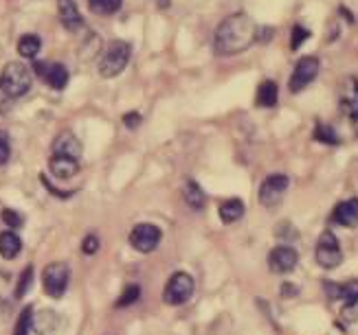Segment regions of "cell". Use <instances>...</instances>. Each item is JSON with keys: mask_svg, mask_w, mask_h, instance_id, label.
Returning a JSON list of instances; mask_svg holds the SVG:
<instances>
[{"mask_svg": "<svg viewBox=\"0 0 358 335\" xmlns=\"http://www.w3.org/2000/svg\"><path fill=\"white\" fill-rule=\"evenodd\" d=\"M141 298V287L139 285H128L123 289V294L117 298V307H130Z\"/></svg>", "mask_w": 358, "mask_h": 335, "instance_id": "83f0119b", "label": "cell"}, {"mask_svg": "<svg viewBox=\"0 0 358 335\" xmlns=\"http://www.w3.org/2000/svg\"><path fill=\"white\" fill-rule=\"evenodd\" d=\"M220 219H222V223H236L244 217V202L242 200H227L222 206H220Z\"/></svg>", "mask_w": 358, "mask_h": 335, "instance_id": "44dd1931", "label": "cell"}, {"mask_svg": "<svg viewBox=\"0 0 358 335\" xmlns=\"http://www.w3.org/2000/svg\"><path fill=\"white\" fill-rule=\"evenodd\" d=\"M323 287H325V294H327L329 298H332V300H339V296H341V283L325 281Z\"/></svg>", "mask_w": 358, "mask_h": 335, "instance_id": "836d02e7", "label": "cell"}, {"mask_svg": "<svg viewBox=\"0 0 358 335\" xmlns=\"http://www.w3.org/2000/svg\"><path fill=\"white\" fill-rule=\"evenodd\" d=\"M99 246H101V243H99L97 237H95V234H88L86 239L81 241V252H84V255H95V252L99 250Z\"/></svg>", "mask_w": 358, "mask_h": 335, "instance_id": "1f68e13d", "label": "cell"}, {"mask_svg": "<svg viewBox=\"0 0 358 335\" xmlns=\"http://www.w3.org/2000/svg\"><path fill=\"white\" fill-rule=\"evenodd\" d=\"M299 263V255L297 250L291 248V246H277L270 250L268 255V265H270V272L275 274H288L297 268Z\"/></svg>", "mask_w": 358, "mask_h": 335, "instance_id": "30bf717a", "label": "cell"}, {"mask_svg": "<svg viewBox=\"0 0 358 335\" xmlns=\"http://www.w3.org/2000/svg\"><path fill=\"white\" fill-rule=\"evenodd\" d=\"M194 289H196L194 276L187 272H176L170 276L168 285L163 289V300H165V304H172V307L185 304L191 296H194Z\"/></svg>", "mask_w": 358, "mask_h": 335, "instance_id": "277c9868", "label": "cell"}, {"mask_svg": "<svg viewBox=\"0 0 358 335\" xmlns=\"http://www.w3.org/2000/svg\"><path fill=\"white\" fill-rule=\"evenodd\" d=\"M58 16L64 24V29L68 31H79L84 26L81 13L75 5V0H58Z\"/></svg>", "mask_w": 358, "mask_h": 335, "instance_id": "5bb4252c", "label": "cell"}, {"mask_svg": "<svg viewBox=\"0 0 358 335\" xmlns=\"http://www.w3.org/2000/svg\"><path fill=\"white\" fill-rule=\"evenodd\" d=\"M49 166H51V173L58 180H71L79 171V160L64 158V156H53L49 160Z\"/></svg>", "mask_w": 358, "mask_h": 335, "instance_id": "2e32d148", "label": "cell"}, {"mask_svg": "<svg viewBox=\"0 0 358 335\" xmlns=\"http://www.w3.org/2000/svg\"><path fill=\"white\" fill-rule=\"evenodd\" d=\"M33 71L38 77H42L53 90H64L68 83V68L64 64H44V62H35Z\"/></svg>", "mask_w": 358, "mask_h": 335, "instance_id": "8fae6325", "label": "cell"}, {"mask_svg": "<svg viewBox=\"0 0 358 335\" xmlns=\"http://www.w3.org/2000/svg\"><path fill=\"white\" fill-rule=\"evenodd\" d=\"M354 130H356V134H358V117L354 119Z\"/></svg>", "mask_w": 358, "mask_h": 335, "instance_id": "e575fe53", "label": "cell"}, {"mask_svg": "<svg viewBox=\"0 0 358 335\" xmlns=\"http://www.w3.org/2000/svg\"><path fill=\"white\" fill-rule=\"evenodd\" d=\"M33 276H35L33 265H26V268L22 270V274H20V278H18V285H16V298H24V296H26V291H29V289H31V285H33Z\"/></svg>", "mask_w": 358, "mask_h": 335, "instance_id": "cb8c5ba5", "label": "cell"}, {"mask_svg": "<svg viewBox=\"0 0 358 335\" xmlns=\"http://www.w3.org/2000/svg\"><path fill=\"white\" fill-rule=\"evenodd\" d=\"M130 55H132V49H130L128 42H123V40L110 42L99 58V75L106 79L117 77L119 73L126 71V66L130 62Z\"/></svg>", "mask_w": 358, "mask_h": 335, "instance_id": "3957f363", "label": "cell"}, {"mask_svg": "<svg viewBox=\"0 0 358 335\" xmlns=\"http://www.w3.org/2000/svg\"><path fill=\"white\" fill-rule=\"evenodd\" d=\"M33 83V71L24 62H9L3 73H0V90H3L11 99L24 96L31 90Z\"/></svg>", "mask_w": 358, "mask_h": 335, "instance_id": "7a4b0ae2", "label": "cell"}, {"mask_svg": "<svg viewBox=\"0 0 358 335\" xmlns=\"http://www.w3.org/2000/svg\"><path fill=\"white\" fill-rule=\"evenodd\" d=\"M339 300H343L345 304L358 302V281L343 283L341 285V296H339Z\"/></svg>", "mask_w": 358, "mask_h": 335, "instance_id": "f1b7e54d", "label": "cell"}, {"mask_svg": "<svg viewBox=\"0 0 358 335\" xmlns=\"http://www.w3.org/2000/svg\"><path fill=\"white\" fill-rule=\"evenodd\" d=\"M161 239H163V232L158 226H154V223H136V226L130 230V237H128L130 246L141 255L154 252L161 243Z\"/></svg>", "mask_w": 358, "mask_h": 335, "instance_id": "52a82bcc", "label": "cell"}, {"mask_svg": "<svg viewBox=\"0 0 358 335\" xmlns=\"http://www.w3.org/2000/svg\"><path fill=\"white\" fill-rule=\"evenodd\" d=\"M68 281H71V268L62 261L47 265L42 272V285L51 298H62L66 294Z\"/></svg>", "mask_w": 358, "mask_h": 335, "instance_id": "5b68a950", "label": "cell"}, {"mask_svg": "<svg viewBox=\"0 0 358 335\" xmlns=\"http://www.w3.org/2000/svg\"><path fill=\"white\" fill-rule=\"evenodd\" d=\"M316 263H319L323 270H334L343 263L339 237L332 230H325L319 237V243H316Z\"/></svg>", "mask_w": 358, "mask_h": 335, "instance_id": "ba28073f", "label": "cell"}, {"mask_svg": "<svg viewBox=\"0 0 358 335\" xmlns=\"http://www.w3.org/2000/svg\"><path fill=\"white\" fill-rule=\"evenodd\" d=\"M288 184H291V180H288V175H284V173L268 175L264 182H261V187H259V195H257L259 204L266 206V208H275L282 202Z\"/></svg>", "mask_w": 358, "mask_h": 335, "instance_id": "9c48e42d", "label": "cell"}, {"mask_svg": "<svg viewBox=\"0 0 358 335\" xmlns=\"http://www.w3.org/2000/svg\"><path fill=\"white\" fill-rule=\"evenodd\" d=\"M161 7H168V0H161Z\"/></svg>", "mask_w": 358, "mask_h": 335, "instance_id": "d590c367", "label": "cell"}, {"mask_svg": "<svg viewBox=\"0 0 358 335\" xmlns=\"http://www.w3.org/2000/svg\"><path fill=\"white\" fill-rule=\"evenodd\" d=\"M319 71H321V62L319 58H314V55H306V58H301L295 66V71L291 75V81H288V88L291 92H301L306 90L310 83L319 77Z\"/></svg>", "mask_w": 358, "mask_h": 335, "instance_id": "8992f818", "label": "cell"}, {"mask_svg": "<svg viewBox=\"0 0 358 335\" xmlns=\"http://www.w3.org/2000/svg\"><path fill=\"white\" fill-rule=\"evenodd\" d=\"M53 156H64V158H81V143L73 132H62L55 136L53 141Z\"/></svg>", "mask_w": 358, "mask_h": 335, "instance_id": "7c38bea8", "label": "cell"}, {"mask_svg": "<svg viewBox=\"0 0 358 335\" xmlns=\"http://www.w3.org/2000/svg\"><path fill=\"white\" fill-rule=\"evenodd\" d=\"M141 121H143V119H141L139 112H128V114L123 117V123H126L128 130H136V128L141 125Z\"/></svg>", "mask_w": 358, "mask_h": 335, "instance_id": "d6a6232c", "label": "cell"}, {"mask_svg": "<svg viewBox=\"0 0 358 335\" xmlns=\"http://www.w3.org/2000/svg\"><path fill=\"white\" fill-rule=\"evenodd\" d=\"M20 250H22V241L16 232H11V230L0 232V257L11 261L20 255Z\"/></svg>", "mask_w": 358, "mask_h": 335, "instance_id": "ac0fdd59", "label": "cell"}, {"mask_svg": "<svg viewBox=\"0 0 358 335\" xmlns=\"http://www.w3.org/2000/svg\"><path fill=\"white\" fill-rule=\"evenodd\" d=\"M0 217H3V221L7 223L9 228H13V230H16V228H20L22 223H24L22 215H20L18 211H13V208H5V211H3V215H0Z\"/></svg>", "mask_w": 358, "mask_h": 335, "instance_id": "f546056e", "label": "cell"}, {"mask_svg": "<svg viewBox=\"0 0 358 335\" xmlns=\"http://www.w3.org/2000/svg\"><path fill=\"white\" fill-rule=\"evenodd\" d=\"M40 49H42V42H40V37L35 33H24L18 40V53L26 60H33L35 55L40 53Z\"/></svg>", "mask_w": 358, "mask_h": 335, "instance_id": "7402d4cb", "label": "cell"}, {"mask_svg": "<svg viewBox=\"0 0 358 335\" xmlns=\"http://www.w3.org/2000/svg\"><path fill=\"white\" fill-rule=\"evenodd\" d=\"M11 147H9V134L5 130H0V166L9 162Z\"/></svg>", "mask_w": 358, "mask_h": 335, "instance_id": "4dcf8cb0", "label": "cell"}, {"mask_svg": "<svg viewBox=\"0 0 358 335\" xmlns=\"http://www.w3.org/2000/svg\"><path fill=\"white\" fill-rule=\"evenodd\" d=\"M31 318H33V307H24L18 316V323L13 327V335H29L31 331Z\"/></svg>", "mask_w": 358, "mask_h": 335, "instance_id": "d4e9b609", "label": "cell"}, {"mask_svg": "<svg viewBox=\"0 0 358 335\" xmlns=\"http://www.w3.org/2000/svg\"><path fill=\"white\" fill-rule=\"evenodd\" d=\"M257 42V24L246 13H233L220 22L213 35V51L220 58H233Z\"/></svg>", "mask_w": 358, "mask_h": 335, "instance_id": "6da1fadb", "label": "cell"}, {"mask_svg": "<svg viewBox=\"0 0 358 335\" xmlns=\"http://www.w3.org/2000/svg\"><path fill=\"white\" fill-rule=\"evenodd\" d=\"M62 327V318L58 311H51V309H40L33 313L31 318V329L38 335H55Z\"/></svg>", "mask_w": 358, "mask_h": 335, "instance_id": "4fadbf2b", "label": "cell"}, {"mask_svg": "<svg viewBox=\"0 0 358 335\" xmlns=\"http://www.w3.org/2000/svg\"><path fill=\"white\" fill-rule=\"evenodd\" d=\"M341 110L343 114L350 117L352 121L358 117V79L348 81V90L341 96Z\"/></svg>", "mask_w": 358, "mask_h": 335, "instance_id": "e0dca14e", "label": "cell"}, {"mask_svg": "<svg viewBox=\"0 0 358 335\" xmlns=\"http://www.w3.org/2000/svg\"><path fill=\"white\" fill-rule=\"evenodd\" d=\"M123 5V0H88L90 11L99 13V16H113Z\"/></svg>", "mask_w": 358, "mask_h": 335, "instance_id": "603a6c76", "label": "cell"}, {"mask_svg": "<svg viewBox=\"0 0 358 335\" xmlns=\"http://www.w3.org/2000/svg\"><path fill=\"white\" fill-rule=\"evenodd\" d=\"M279 99V88L275 81H261L257 88V105L259 108H275Z\"/></svg>", "mask_w": 358, "mask_h": 335, "instance_id": "ffe728a7", "label": "cell"}, {"mask_svg": "<svg viewBox=\"0 0 358 335\" xmlns=\"http://www.w3.org/2000/svg\"><path fill=\"white\" fill-rule=\"evenodd\" d=\"M332 219H334V223H339V226L356 228L358 226V200L352 198L345 202H339L332 213Z\"/></svg>", "mask_w": 358, "mask_h": 335, "instance_id": "9a60e30c", "label": "cell"}, {"mask_svg": "<svg viewBox=\"0 0 358 335\" xmlns=\"http://www.w3.org/2000/svg\"><path fill=\"white\" fill-rule=\"evenodd\" d=\"M308 37H310V31L306 29V26L304 24H295L293 31H291V49L293 51L301 49L308 42Z\"/></svg>", "mask_w": 358, "mask_h": 335, "instance_id": "4316f807", "label": "cell"}, {"mask_svg": "<svg viewBox=\"0 0 358 335\" xmlns=\"http://www.w3.org/2000/svg\"><path fill=\"white\" fill-rule=\"evenodd\" d=\"M314 138H316L319 143H325V145H339V143H341V138L336 136V132H334L332 128H329V125H323V123L316 125Z\"/></svg>", "mask_w": 358, "mask_h": 335, "instance_id": "484cf974", "label": "cell"}, {"mask_svg": "<svg viewBox=\"0 0 358 335\" xmlns=\"http://www.w3.org/2000/svg\"><path fill=\"white\" fill-rule=\"evenodd\" d=\"M183 198H185V202H187V206L191 208V211H202L204 204H206L204 191L200 189L198 182H194V180H187V182H185Z\"/></svg>", "mask_w": 358, "mask_h": 335, "instance_id": "d6986e66", "label": "cell"}]
</instances>
